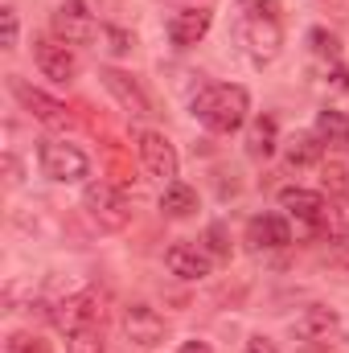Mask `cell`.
<instances>
[{"mask_svg":"<svg viewBox=\"0 0 349 353\" xmlns=\"http://www.w3.org/2000/svg\"><path fill=\"white\" fill-rule=\"evenodd\" d=\"M193 115L201 128L218 132V136H230L247 123L251 115V94L235 83H218V87H206L197 99H193Z\"/></svg>","mask_w":349,"mask_h":353,"instance_id":"cell-1","label":"cell"},{"mask_svg":"<svg viewBox=\"0 0 349 353\" xmlns=\"http://www.w3.org/2000/svg\"><path fill=\"white\" fill-rule=\"evenodd\" d=\"M83 210H87V218L99 230H111V234L132 222L128 197H123L115 185H107V181H90L87 189H83Z\"/></svg>","mask_w":349,"mask_h":353,"instance_id":"cell-2","label":"cell"},{"mask_svg":"<svg viewBox=\"0 0 349 353\" xmlns=\"http://www.w3.org/2000/svg\"><path fill=\"white\" fill-rule=\"evenodd\" d=\"M50 321H54L62 333L99 329V325H103V296H99L94 288H83V292H74V296L58 300V304H54V312H50Z\"/></svg>","mask_w":349,"mask_h":353,"instance_id":"cell-3","label":"cell"},{"mask_svg":"<svg viewBox=\"0 0 349 353\" xmlns=\"http://www.w3.org/2000/svg\"><path fill=\"white\" fill-rule=\"evenodd\" d=\"M37 161H41V173L58 185H74L90 173V161L74 148V144H62V140H41L37 148Z\"/></svg>","mask_w":349,"mask_h":353,"instance_id":"cell-4","label":"cell"},{"mask_svg":"<svg viewBox=\"0 0 349 353\" xmlns=\"http://www.w3.org/2000/svg\"><path fill=\"white\" fill-rule=\"evenodd\" d=\"M50 25H54V37L66 41V46H90L94 33H99V21H94L87 0H62L54 8V21Z\"/></svg>","mask_w":349,"mask_h":353,"instance_id":"cell-5","label":"cell"},{"mask_svg":"<svg viewBox=\"0 0 349 353\" xmlns=\"http://www.w3.org/2000/svg\"><path fill=\"white\" fill-rule=\"evenodd\" d=\"M8 90H12V99L37 119V123H46V128H70L74 123V115L66 111V103H58L54 94H46V90H37V87H29L25 79H8Z\"/></svg>","mask_w":349,"mask_h":353,"instance_id":"cell-6","label":"cell"},{"mask_svg":"<svg viewBox=\"0 0 349 353\" xmlns=\"http://www.w3.org/2000/svg\"><path fill=\"white\" fill-rule=\"evenodd\" d=\"M33 62L54 83H74L79 79V54H74V46H66L58 37H33Z\"/></svg>","mask_w":349,"mask_h":353,"instance_id":"cell-7","label":"cell"},{"mask_svg":"<svg viewBox=\"0 0 349 353\" xmlns=\"http://www.w3.org/2000/svg\"><path fill=\"white\" fill-rule=\"evenodd\" d=\"M119 325H123V337L136 350H152V345L165 341V316L157 308H148V304H128L123 316H119Z\"/></svg>","mask_w":349,"mask_h":353,"instance_id":"cell-8","label":"cell"},{"mask_svg":"<svg viewBox=\"0 0 349 353\" xmlns=\"http://www.w3.org/2000/svg\"><path fill=\"white\" fill-rule=\"evenodd\" d=\"M136 148H140V165H144V173L157 176V181H165V185H173L177 181V148L169 144L165 132H140Z\"/></svg>","mask_w":349,"mask_h":353,"instance_id":"cell-9","label":"cell"},{"mask_svg":"<svg viewBox=\"0 0 349 353\" xmlns=\"http://www.w3.org/2000/svg\"><path fill=\"white\" fill-rule=\"evenodd\" d=\"M99 79H103V87L115 94V103H119L128 115H136V119L152 115V103H148V94L140 90V83H136L132 74H123V70H99Z\"/></svg>","mask_w":349,"mask_h":353,"instance_id":"cell-10","label":"cell"},{"mask_svg":"<svg viewBox=\"0 0 349 353\" xmlns=\"http://www.w3.org/2000/svg\"><path fill=\"white\" fill-rule=\"evenodd\" d=\"M243 37H247V46H251V54L255 58H275L279 54V46H283V29H279V17H247L243 21Z\"/></svg>","mask_w":349,"mask_h":353,"instance_id":"cell-11","label":"cell"},{"mask_svg":"<svg viewBox=\"0 0 349 353\" xmlns=\"http://www.w3.org/2000/svg\"><path fill=\"white\" fill-rule=\"evenodd\" d=\"M210 21H214V17H210L206 8H177L173 17H169V25H165V29H169V41L181 46V50H185V46H197V41L210 33Z\"/></svg>","mask_w":349,"mask_h":353,"instance_id":"cell-12","label":"cell"},{"mask_svg":"<svg viewBox=\"0 0 349 353\" xmlns=\"http://www.w3.org/2000/svg\"><path fill=\"white\" fill-rule=\"evenodd\" d=\"M337 333H341V316H337L333 308H325V304L304 308V316L296 321V337H304V341H312V345L333 341Z\"/></svg>","mask_w":349,"mask_h":353,"instance_id":"cell-13","label":"cell"},{"mask_svg":"<svg viewBox=\"0 0 349 353\" xmlns=\"http://www.w3.org/2000/svg\"><path fill=\"white\" fill-rule=\"evenodd\" d=\"M247 243L251 247H267V251H279V247H288L292 243V230H288V222L279 218V214H259V218H251L247 222Z\"/></svg>","mask_w":349,"mask_h":353,"instance_id":"cell-14","label":"cell"},{"mask_svg":"<svg viewBox=\"0 0 349 353\" xmlns=\"http://www.w3.org/2000/svg\"><path fill=\"white\" fill-rule=\"evenodd\" d=\"M279 205L292 214V218H300V222H321L325 218V197L321 193H312V189H300V185H288V189H279Z\"/></svg>","mask_w":349,"mask_h":353,"instance_id":"cell-15","label":"cell"},{"mask_svg":"<svg viewBox=\"0 0 349 353\" xmlns=\"http://www.w3.org/2000/svg\"><path fill=\"white\" fill-rule=\"evenodd\" d=\"M165 267L173 271L177 279H206L210 275V255L206 251H197V247H189V243H177L165 251Z\"/></svg>","mask_w":349,"mask_h":353,"instance_id":"cell-16","label":"cell"},{"mask_svg":"<svg viewBox=\"0 0 349 353\" xmlns=\"http://www.w3.org/2000/svg\"><path fill=\"white\" fill-rule=\"evenodd\" d=\"M161 210H165L169 218H193V214H197V193H193L189 185L173 181V185H165V193H161Z\"/></svg>","mask_w":349,"mask_h":353,"instance_id":"cell-17","label":"cell"},{"mask_svg":"<svg viewBox=\"0 0 349 353\" xmlns=\"http://www.w3.org/2000/svg\"><path fill=\"white\" fill-rule=\"evenodd\" d=\"M321 157H325V140L321 136H296L288 144V165L292 169H312V165H321Z\"/></svg>","mask_w":349,"mask_h":353,"instance_id":"cell-18","label":"cell"},{"mask_svg":"<svg viewBox=\"0 0 349 353\" xmlns=\"http://www.w3.org/2000/svg\"><path fill=\"white\" fill-rule=\"evenodd\" d=\"M247 152H251V157H271V152H275V119H271V115L251 119V132H247Z\"/></svg>","mask_w":349,"mask_h":353,"instance_id":"cell-19","label":"cell"},{"mask_svg":"<svg viewBox=\"0 0 349 353\" xmlns=\"http://www.w3.org/2000/svg\"><path fill=\"white\" fill-rule=\"evenodd\" d=\"M317 136L325 144H333V148H346L349 144V119L341 111H321L317 115Z\"/></svg>","mask_w":349,"mask_h":353,"instance_id":"cell-20","label":"cell"},{"mask_svg":"<svg viewBox=\"0 0 349 353\" xmlns=\"http://www.w3.org/2000/svg\"><path fill=\"white\" fill-rule=\"evenodd\" d=\"M66 353H103V333H99V329L66 333Z\"/></svg>","mask_w":349,"mask_h":353,"instance_id":"cell-21","label":"cell"},{"mask_svg":"<svg viewBox=\"0 0 349 353\" xmlns=\"http://www.w3.org/2000/svg\"><path fill=\"white\" fill-rule=\"evenodd\" d=\"M325 218H329L333 234H349V193H341V197H337V205H329V210H325Z\"/></svg>","mask_w":349,"mask_h":353,"instance_id":"cell-22","label":"cell"},{"mask_svg":"<svg viewBox=\"0 0 349 353\" xmlns=\"http://www.w3.org/2000/svg\"><path fill=\"white\" fill-rule=\"evenodd\" d=\"M4 353H50V350H46V341L33 337V333H12L8 345H4Z\"/></svg>","mask_w":349,"mask_h":353,"instance_id":"cell-23","label":"cell"},{"mask_svg":"<svg viewBox=\"0 0 349 353\" xmlns=\"http://www.w3.org/2000/svg\"><path fill=\"white\" fill-rule=\"evenodd\" d=\"M0 25H4V50H12V46H17V33H21L17 12H12V8H0Z\"/></svg>","mask_w":349,"mask_h":353,"instance_id":"cell-24","label":"cell"},{"mask_svg":"<svg viewBox=\"0 0 349 353\" xmlns=\"http://www.w3.org/2000/svg\"><path fill=\"white\" fill-rule=\"evenodd\" d=\"M247 8V17H279V4L275 0H239Z\"/></svg>","mask_w":349,"mask_h":353,"instance_id":"cell-25","label":"cell"},{"mask_svg":"<svg viewBox=\"0 0 349 353\" xmlns=\"http://www.w3.org/2000/svg\"><path fill=\"white\" fill-rule=\"evenodd\" d=\"M329 259L337 267H349V234H333V247H329Z\"/></svg>","mask_w":349,"mask_h":353,"instance_id":"cell-26","label":"cell"},{"mask_svg":"<svg viewBox=\"0 0 349 353\" xmlns=\"http://www.w3.org/2000/svg\"><path fill=\"white\" fill-rule=\"evenodd\" d=\"M325 189H333V193H346V169L341 165H325Z\"/></svg>","mask_w":349,"mask_h":353,"instance_id":"cell-27","label":"cell"},{"mask_svg":"<svg viewBox=\"0 0 349 353\" xmlns=\"http://www.w3.org/2000/svg\"><path fill=\"white\" fill-rule=\"evenodd\" d=\"M107 37H111V54H128L132 50V37L123 33V29H103Z\"/></svg>","mask_w":349,"mask_h":353,"instance_id":"cell-28","label":"cell"},{"mask_svg":"<svg viewBox=\"0 0 349 353\" xmlns=\"http://www.w3.org/2000/svg\"><path fill=\"white\" fill-rule=\"evenodd\" d=\"M206 239H210V251H214V255H230V247H226V234H222V226H210V234H206Z\"/></svg>","mask_w":349,"mask_h":353,"instance_id":"cell-29","label":"cell"},{"mask_svg":"<svg viewBox=\"0 0 349 353\" xmlns=\"http://www.w3.org/2000/svg\"><path fill=\"white\" fill-rule=\"evenodd\" d=\"M312 46H317L321 54H337V41H333L325 29H312Z\"/></svg>","mask_w":349,"mask_h":353,"instance_id":"cell-30","label":"cell"},{"mask_svg":"<svg viewBox=\"0 0 349 353\" xmlns=\"http://www.w3.org/2000/svg\"><path fill=\"white\" fill-rule=\"evenodd\" d=\"M243 353H279V350H275V345H271L267 337H251V341L243 345Z\"/></svg>","mask_w":349,"mask_h":353,"instance_id":"cell-31","label":"cell"},{"mask_svg":"<svg viewBox=\"0 0 349 353\" xmlns=\"http://www.w3.org/2000/svg\"><path fill=\"white\" fill-rule=\"evenodd\" d=\"M181 353H210V345H206V341H185Z\"/></svg>","mask_w":349,"mask_h":353,"instance_id":"cell-32","label":"cell"},{"mask_svg":"<svg viewBox=\"0 0 349 353\" xmlns=\"http://www.w3.org/2000/svg\"><path fill=\"white\" fill-rule=\"evenodd\" d=\"M4 169H8V185H17V181H21V169H17V161H12V157H4Z\"/></svg>","mask_w":349,"mask_h":353,"instance_id":"cell-33","label":"cell"},{"mask_svg":"<svg viewBox=\"0 0 349 353\" xmlns=\"http://www.w3.org/2000/svg\"><path fill=\"white\" fill-rule=\"evenodd\" d=\"M181 4H189V0H181Z\"/></svg>","mask_w":349,"mask_h":353,"instance_id":"cell-34","label":"cell"}]
</instances>
